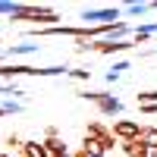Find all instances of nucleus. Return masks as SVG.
Wrapping results in <instances>:
<instances>
[{
  "label": "nucleus",
  "instance_id": "obj_5",
  "mask_svg": "<svg viewBox=\"0 0 157 157\" xmlns=\"http://www.w3.org/2000/svg\"><path fill=\"white\" fill-rule=\"evenodd\" d=\"M141 129H145V126H138L135 120H116V123H113V135L120 138V145H123V141L138 138V135H141Z\"/></svg>",
  "mask_w": 157,
  "mask_h": 157
},
{
  "label": "nucleus",
  "instance_id": "obj_26",
  "mask_svg": "<svg viewBox=\"0 0 157 157\" xmlns=\"http://www.w3.org/2000/svg\"><path fill=\"white\" fill-rule=\"evenodd\" d=\"M151 6H154V10H157V3H151Z\"/></svg>",
  "mask_w": 157,
  "mask_h": 157
},
{
  "label": "nucleus",
  "instance_id": "obj_14",
  "mask_svg": "<svg viewBox=\"0 0 157 157\" xmlns=\"http://www.w3.org/2000/svg\"><path fill=\"white\" fill-rule=\"evenodd\" d=\"M22 145H25V141H22L16 132H13V135H6V148H10V154H13V151H22Z\"/></svg>",
  "mask_w": 157,
  "mask_h": 157
},
{
  "label": "nucleus",
  "instance_id": "obj_21",
  "mask_svg": "<svg viewBox=\"0 0 157 157\" xmlns=\"http://www.w3.org/2000/svg\"><path fill=\"white\" fill-rule=\"evenodd\" d=\"M69 157H88V151H85V148H75V151H72Z\"/></svg>",
  "mask_w": 157,
  "mask_h": 157
},
{
  "label": "nucleus",
  "instance_id": "obj_6",
  "mask_svg": "<svg viewBox=\"0 0 157 157\" xmlns=\"http://www.w3.org/2000/svg\"><path fill=\"white\" fill-rule=\"evenodd\" d=\"M123 154L126 157H151V148L145 145V141H141V138H132V141H123Z\"/></svg>",
  "mask_w": 157,
  "mask_h": 157
},
{
  "label": "nucleus",
  "instance_id": "obj_3",
  "mask_svg": "<svg viewBox=\"0 0 157 157\" xmlns=\"http://www.w3.org/2000/svg\"><path fill=\"white\" fill-rule=\"evenodd\" d=\"M82 19L88 25H113L120 22V6H101V10H85Z\"/></svg>",
  "mask_w": 157,
  "mask_h": 157
},
{
  "label": "nucleus",
  "instance_id": "obj_13",
  "mask_svg": "<svg viewBox=\"0 0 157 157\" xmlns=\"http://www.w3.org/2000/svg\"><path fill=\"white\" fill-rule=\"evenodd\" d=\"M148 10H154L151 3H126V13L129 16H141V13H148Z\"/></svg>",
  "mask_w": 157,
  "mask_h": 157
},
{
  "label": "nucleus",
  "instance_id": "obj_4",
  "mask_svg": "<svg viewBox=\"0 0 157 157\" xmlns=\"http://www.w3.org/2000/svg\"><path fill=\"white\" fill-rule=\"evenodd\" d=\"M85 135H91V138H98V141H104V148H107L110 154H113V148L120 145V138L113 135V129H107L104 123H98V120H91L88 123V129H85Z\"/></svg>",
  "mask_w": 157,
  "mask_h": 157
},
{
  "label": "nucleus",
  "instance_id": "obj_11",
  "mask_svg": "<svg viewBox=\"0 0 157 157\" xmlns=\"http://www.w3.org/2000/svg\"><path fill=\"white\" fill-rule=\"evenodd\" d=\"M138 107H145V104H157V88H148V91H138L135 94Z\"/></svg>",
  "mask_w": 157,
  "mask_h": 157
},
{
  "label": "nucleus",
  "instance_id": "obj_25",
  "mask_svg": "<svg viewBox=\"0 0 157 157\" xmlns=\"http://www.w3.org/2000/svg\"><path fill=\"white\" fill-rule=\"evenodd\" d=\"M107 157H116V154H107Z\"/></svg>",
  "mask_w": 157,
  "mask_h": 157
},
{
  "label": "nucleus",
  "instance_id": "obj_23",
  "mask_svg": "<svg viewBox=\"0 0 157 157\" xmlns=\"http://www.w3.org/2000/svg\"><path fill=\"white\" fill-rule=\"evenodd\" d=\"M0 157H13V154H0Z\"/></svg>",
  "mask_w": 157,
  "mask_h": 157
},
{
  "label": "nucleus",
  "instance_id": "obj_24",
  "mask_svg": "<svg viewBox=\"0 0 157 157\" xmlns=\"http://www.w3.org/2000/svg\"><path fill=\"white\" fill-rule=\"evenodd\" d=\"M151 157H157V151H151Z\"/></svg>",
  "mask_w": 157,
  "mask_h": 157
},
{
  "label": "nucleus",
  "instance_id": "obj_12",
  "mask_svg": "<svg viewBox=\"0 0 157 157\" xmlns=\"http://www.w3.org/2000/svg\"><path fill=\"white\" fill-rule=\"evenodd\" d=\"M35 50H38V44H13L6 54H10V57H16V54H35Z\"/></svg>",
  "mask_w": 157,
  "mask_h": 157
},
{
  "label": "nucleus",
  "instance_id": "obj_15",
  "mask_svg": "<svg viewBox=\"0 0 157 157\" xmlns=\"http://www.w3.org/2000/svg\"><path fill=\"white\" fill-rule=\"evenodd\" d=\"M0 94H25V91H19L13 82H3V85H0Z\"/></svg>",
  "mask_w": 157,
  "mask_h": 157
},
{
  "label": "nucleus",
  "instance_id": "obj_8",
  "mask_svg": "<svg viewBox=\"0 0 157 157\" xmlns=\"http://www.w3.org/2000/svg\"><path fill=\"white\" fill-rule=\"evenodd\" d=\"M82 148L88 151V157H107V154H110L107 148H104V141L91 138V135H85V138H82Z\"/></svg>",
  "mask_w": 157,
  "mask_h": 157
},
{
  "label": "nucleus",
  "instance_id": "obj_17",
  "mask_svg": "<svg viewBox=\"0 0 157 157\" xmlns=\"http://www.w3.org/2000/svg\"><path fill=\"white\" fill-rule=\"evenodd\" d=\"M3 110H6V113H19L22 104H19V101H3Z\"/></svg>",
  "mask_w": 157,
  "mask_h": 157
},
{
  "label": "nucleus",
  "instance_id": "obj_18",
  "mask_svg": "<svg viewBox=\"0 0 157 157\" xmlns=\"http://www.w3.org/2000/svg\"><path fill=\"white\" fill-rule=\"evenodd\" d=\"M13 10H16V3H6V0H0V13H3V16H13Z\"/></svg>",
  "mask_w": 157,
  "mask_h": 157
},
{
  "label": "nucleus",
  "instance_id": "obj_1",
  "mask_svg": "<svg viewBox=\"0 0 157 157\" xmlns=\"http://www.w3.org/2000/svg\"><path fill=\"white\" fill-rule=\"evenodd\" d=\"M16 22H35V25H44V29H54L60 25V13L50 10V6H38V3H16L13 16Z\"/></svg>",
  "mask_w": 157,
  "mask_h": 157
},
{
  "label": "nucleus",
  "instance_id": "obj_10",
  "mask_svg": "<svg viewBox=\"0 0 157 157\" xmlns=\"http://www.w3.org/2000/svg\"><path fill=\"white\" fill-rule=\"evenodd\" d=\"M141 141H145V145L151 148V151H157V126H145L141 129V135H138Z\"/></svg>",
  "mask_w": 157,
  "mask_h": 157
},
{
  "label": "nucleus",
  "instance_id": "obj_22",
  "mask_svg": "<svg viewBox=\"0 0 157 157\" xmlns=\"http://www.w3.org/2000/svg\"><path fill=\"white\" fill-rule=\"evenodd\" d=\"M3 113H6V110H3V104H0V116H3Z\"/></svg>",
  "mask_w": 157,
  "mask_h": 157
},
{
  "label": "nucleus",
  "instance_id": "obj_19",
  "mask_svg": "<svg viewBox=\"0 0 157 157\" xmlns=\"http://www.w3.org/2000/svg\"><path fill=\"white\" fill-rule=\"evenodd\" d=\"M57 135H60L57 126H47V129H44V138H57Z\"/></svg>",
  "mask_w": 157,
  "mask_h": 157
},
{
  "label": "nucleus",
  "instance_id": "obj_9",
  "mask_svg": "<svg viewBox=\"0 0 157 157\" xmlns=\"http://www.w3.org/2000/svg\"><path fill=\"white\" fill-rule=\"evenodd\" d=\"M154 35H157V22H151V25H141V29H135V32H132V41H135V44H145L148 38H154Z\"/></svg>",
  "mask_w": 157,
  "mask_h": 157
},
{
  "label": "nucleus",
  "instance_id": "obj_7",
  "mask_svg": "<svg viewBox=\"0 0 157 157\" xmlns=\"http://www.w3.org/2000/svg\"><path fill=\"white\" fill-rule=\"evenodd\" d=\"M19 154H22V157H50V154H47V148H44V141H35V138L25 141Z\"/></svg>",
  "mask_w": 157,
  "mask_h": 157
},
{
  "label": "nucleus",
  "instance_id": "obj_16",
  "mask_svg": "<svg viewBox=\"0 0 157 157\" xmlns=\"http://www.w3.org/2000/svg\"><path fill=\"white\" fill-rule=\"evenodd\" d=\"M72 78H78V82H85V78H91V69H69Z\"/></svg>",
  "mask_w": 157,
  "mask_h": 157
},
{
  "label": "nucleus",
  "instance_id": "obj_2",
  "mask_svg": "<svg viewBox=\"0 0 157 157\" xmlns=\"http://www.w3.org/2000/svg\"><path fill=\"white\" fill-rule=\"evenodd\" d=\"M78 98L91 101L104 116H116V113H123V101H120V98H113L110 91H82Z\"/></svg>",
  "mask_w": 157,
  "mask_h": 157
},
{
  "label": "nucleus",
  "instance_id": "obj_20",
  "mask_svg": "<svg viewBox=\"0 0 157 157\" xmlns=\"http://www.w3.org/2000/svg\"><path fill=\"white\" fill-rule=\"evenodd\" d=\"M138 110L148 113V116H154V113H157V104H145V107H138Z\"/></svg>",
  "mask_w": 157,
  "mask_h": 157
}]
</instances>
